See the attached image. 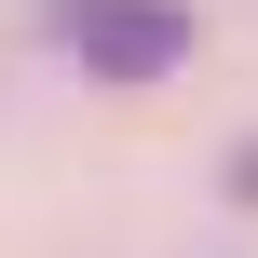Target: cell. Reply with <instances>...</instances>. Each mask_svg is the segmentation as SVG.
Here are the masks:
<instances>
[{"label": "cell", "instance_id": "cell-1", "mask_svg": "<svg viewBox=\"0 0 258 258\" xmlns=\"http://www.w3.org/2000/svg\"><path fill=\"white\" fill-rule=\"evenodd\" d=\"M54 41L95 68V82H163V68H190V14L177 0H54Z\"/></svg>", "mask_w": 258, "mask_h": 258}, {"label": "cell", "instance_id": "cell-2", "mask_svg": "<svg viewBox=\"0 0 258 258\" xmlns=\"http://www.w3.org/2000/svg\"><path fill=\"white\" fill-rule=\"evenodd\" d=\"M231 190H245V204H258V136H245V150H231Z\"/></svg>", "mask_w": 258, "mask_h": 258}]
</instances>
